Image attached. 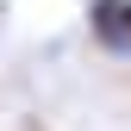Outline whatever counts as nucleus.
Here are the masks:
<instances>
[{
  "label": "nucleus",
  "mask_w": 131,
  "mask_h": 131,
  "mask_svg": "<svg viewBox=\"0 0 131 131\" xmlns=\"http://www.w3.org/2000/svg\"><path fill=\"white\" fill-rule=\"evenodd\" d=\"M88 31L112 56H131V0H88Z\"/></svg>",
  "instance_id": "1"
}]
</instances>
